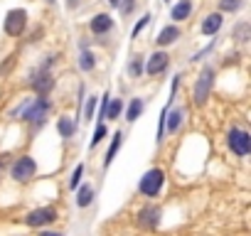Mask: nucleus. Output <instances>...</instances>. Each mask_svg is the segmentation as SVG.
Wrapping results in <instances>:
<instances>
[{
	"mask_svg": "<svg viewBox=\"0 0 251 236\" xmlns=\"http://www.w3.org/2000/svg\"><path fill=\"white\" fill-rule=\"evenodd\" d=\"M50 98H47V94H37V98H32L30 103H25L23 108H18V111H13V116H18V113H23V121H27L30 126H35V128H40L45 121H47V113H50Z\"/></svg>",
	"mask_w": 251,
	"mask_h": 236,
	"instance_id": "1",
	"label": "nucleus"
},
{
	"mask_svg": "<svg viewBox=\"0 0 251 236\" xmlns=\"http://www.w3.org/2000/svg\"><path fill=\"white\" fill-rule=\"evenodd\" d=\"M57 59L54 57H47L45 59V64L40 67V69H35L32 71V81H30V86L37 91V94H50L52 91V86H54V76H52V64H54Z\"/></svg>",
	"mask_w": 251,
	"mask_h": 236,
	"instance_id": "2",
	"label": "nucleus"
},
{
	"mask_svg": "<svg viewBox=\"0 0 251 236\" xmlns=\"http://www.w3.org/2000/svg\"><path fill=\"white\" fill-rule=\"evenodd\" d=\"M163 182H165V172H163L160 167H153V170H148V172L141 177L138 192H141L143 197H158L160 189H163Z\"/></svg>",
	"mask_w": 251,
	"mask_h": 236,
	"instance_id": "3",
	"label": "nucleus"
},
{
	"mask_svg": "<svg viewBox=\"0 0 251 236\" xmlns=\"http://www.w3.org/2000/svg\"><path fill=\"white\" fill-rule=\"evenodd\" d=\"M212 86H214V67H202L200 76H197V84H195V103H204L212 94Z\"/></svg>",
	"mask_w": 251,
	"mask_h": 236,
	"instance_id": "4",
	"label": "nucleus"
},
{
	"mask_svg": "<svg viewBox=\"0 0 251 236\" xmlns=\"http://www.w3.org/2000/svg\"><path fill=\"white\" fill-rule=\"evenodd\" d=\"M226 145L231 148L234 155L246 158L249 150H251V136H249L246 131H241V128H231V131L226 133Z\"/></svg>",
	"mask_w": 251,
	"mask_h": 236,
	"instance_id": "5",
	"label": "nucleus"
},
{
	"mask_svg": "<svg viewBox=\"0 0 251 236\" xmlns=\"http://www.w3.org/2000/svg\"><path fill=\"white\" fill-rule=\"evenodd\" d=\"M35 172H37V163H35V158H30V155L18 158L15 165L10 167V175H13L15 182H30V180L35 177Z\"/></svg>",
	"mask_w": 251,
	"mask_h": 236,
	"instance_id": "6",
	"label": "nucleus"
},
{
	"mask_svg": "<svg viewBox=\"0 0 251 236\" xmlns=\"http://www.w3.org/2000/svg\"><path fill=\"white\" fill-rule=\"evenodd\" d=\"M25 25H27V13H25L23 8H15V10H10V13L5 15L3 30H5L8 37H20V35L25 32Z\"/></svg>",
	"mask_w": 251,
	"mask_h": 236,
	"instance_id": "7",
	"label": "nucleus"
},
{
	"mask_svg": "<svg viewBox=\"0 0 251 236\" xmlns=\"http://www.w3.org/2000/svg\"><path fill=\"white\" fill-rule=\"evenodd\" d=\"M160 221H163V212H160V207L148 204V207H143V209L138 212V226H141V229L153 231V229L160 226Z\"/></svg>",
	"mask_w": 251,
	"mask_h": 236,
	"instance_id": "8",
	"label": "nucleus"
},
{
	"mask_svg": "<svg viewBox=\"0 0 251 236\" xmlns=\"http://www.w3.org/2000/svg\"><path fill=\"white\" fill-rule=\"evenodd\" d=\"M57 219V212L52 209V207H42V209H32L27 216H25V224L27 226H35V229H40V226H47V224H52Z\"/></svg>",
	"mask_w": 251,
	"mask_h": 236,
	"instance_id": "9",
	"label": "nucleus"
},
{
	"mask_svg": "<svg viewBox=\"0 0 251 236\" xmlns=\"http://www.w3.org/2000/svg\"><path fill=\"white\" fill-rule=\"evenodd\" d=\"M168 64H170V57H168L165 52H155V54L148 59V67H146V71H148L151 76H155V74H163V71L168 69Z\"/></svg>",
	"mask_w": 251,
	"mask_h": 236,
	"instance_id": "10",
	"label": "nucleus"
},
{
	"mask_svg": "<svg viewBox=\"0 0 251 236\" xmlns=\"http://www.w3.org/2000/svg\"><path fill=\"white\" fill-rule=\"evenodd\" d=\"M192 15V0H177L170 10V20L180 23V20H187Z\"/></svg>",
	"mask_w": 251,
	"mask_h": 236,
	"instance_id": "11",
	"label": "nucleus"
},
{
	"mask_svg": "<svg viewBox=\"0 0 251 236\" xmlns=\"http://www.w3.org/2000/svg\"><path fill=\"white\" fill-rule=\"evenodd\" d=\"M91 32L94 35H106L111 27H113V18L111 15H106V13H101V15H96L94 20H91Z\"/></svg>",
	"mask_w": 251,
	"mask_h": 236,
	"instance_id": "12",
	"label": "nucleus"
},
{
	"mask_svg": "<svg viewBox=\"0 0 251 236\" xmlns=\"http://www.w3.org/2000/svg\"><path fill=\"white\" fill-rule=\"evenodd\" d=\"M180 40V27L177 25H165L163 30H160V35H158V45L160 47H168V45H173V42H177Z\"/></svg>",
	"mask_w": 251,
	"mask_h": 236,
	"instance_id": "13",
	"label": "nucleus"
},
{
	"mask_svg": "<svg viewBox=\"0 0 251 236\" xmlns=\"http://www.w3.org/2000/svg\"><path fill=\"white\" fill-rule=\"evenodd\" d=\"M180 123H182V108H168L165 111V133H177V128H180Z\"/></svg>",
	"mask_w": 251,
	"mask_h": 236,
	"instance_id": "14",
	"label": "nucleus"
},
{
	"mask_svg": "<svg viewBox=\"0 0 251 236\" xmlns=\"http://www.w3.org/2000/svg\"><path fill=\"white\" fill-rule=\"evenodd\" d=\"M121 143H123V133H121V131H116V136H113V141H111V145H108V150H106V158H103V170H108V167H111L113 158H116V155H118V150H121Z\"/></svg>",
	"mask_w": 251,
	"mask_h": 236,
	"instance_id": "15",
	"label": "nucleus"
},
{
	"mask_svg": "<svg viewBox=\"0 0 251 236\" xmlns=\"http://www.w3.org/2000/svg\"><path fill=\"white\" fill-rule=\"evenodd\" d=\"M222 13H212V15H207L204 18V23H202V35H217L219 32V27H222Z\"/></svg>",
	"mask_w": 251,
	"mask_h": 236,
	"instance_id": "16",
	"label": "nucleus"
},
{
	"mask_svg": "<svg viewBox=\"0 0 251 236\" xmlns=\"http://www.w3.org/2000/svg\"><path fill=\"white\" fill-rule=\"evenodd\" d=\"M143 108H146V101H143V98H133V101L128 103V108H126V121L136 123L138 118H141V113H143Z\"/></svg>",
	"mask_w": 251,
	"mask_h": 236,
	"instance_id": "17",
	"label": "nucleus"
},
{
	"mask_svg": "<svg viewBox=\"0 0 251 236\" xmlns=\"http://www.w3.org/2000/svg\"><path fill=\"white\" fill-rule=\"evenodd\" d=\"M57 131H59L62 138H72L76 133V121H74V118H69V116H62L59 121H57Z\"/></svg>",
	"mask_w": 251,
	"mask_h": 236,
	"instance_id": "18",
	"label": "nucleus"
},
{
	"mask_svg": "<svg viewBox=\"0 0 251 236\" xmlns=\"http://www.w3.org/2000/svg\"><path fill=\"white\" fill-rule=\"evenodd\" d=\"M121 111H123V101L121 98H108V106H106V116H103V121H116V118L121 116Z\"/></svg>",
	"mask_w": 251,
	"mask_h": 236,
	"instance_id": "19",
	"label": "nucleus"
},
{
	"mask_svg": "<svg viewBox=\"0 0 251 236\" xmlns=\"http://www.w3.org/2000/svg\"><path fill=\"white\" fill-rule=\"evenodd\" d=\"M94 202V187L91 185H81L79 192H76V204L79 207H89Z\"/></svg>",
	"mask_w": 251,
	"mask_h": 236,
	"instance_id": "20",
	"label": "nucleus"
},
{
	"mask_svg": "<svg viewBox=\"0 0 251 236\" xmlns=\"http://www.w3.org/2000/svg\"><path fill=\"white\" fill-rule=\"evenodd\" d=\"M94 67H96L94 54H91L89 49H84V52H81V57H79V69H81V71H91Z\"/></svg>",
	"mask_w": 251,
	"mask_h": 236,
	"instance_id": "21",
	"label": "nucleus"
},
{
	"mask_svg": "<svg viewBox=\"0 0 251 236\" xmlns=\"http://www.w3.org/2000/svg\"><path fill=\"white\" fill-rule=\"evenodd\" d=\"M241 5H244V0H219L222 13H236V10H241Z\"/></svg>",
	"mask_w": 251,
	"mask_h": 236,
	"instance_id": "22",
	"label": "nucleus"
},
{
	"mask_svg": "<svg viewBox=\"0 0 251 236\" xmlns=\"http://www.w3.org/2000/svg\"><path fill=\"white\" fill-rule=\"evenodd\" d=\"M96 106H99V98H96V96H89V98H86V106H84V121H94Z\"/></svg>",
	"mask_w": 251,
	"mask_h": 236,
	"instance_id": "23",
	"label": "nucleus"
},
{
	"mask_svg": "<svg viewBox=\"0 0 251 236\" xmlns=\"http://www.w3.org/2000/svg\"><path fill=\"white\" fill-rule=\"evenodd\" d=\"M106 133H108V128H106L103 123H99V126H96V131H94V138H91V143H89V148L94 150V148H96V145H99V143H101V141L106 138Z\"/></svg>",
	"mask_w": 251,
	"mask_h": 236,
	"instance_id": "24",
	"label": "nucleus"
},
{
	"mask_svg": "<svg viewBox=\"0 0 251 236\" xmlns=\"http://www.w3.org/2000/svg\"><path fill=\"white\" fill-rule=\"evenodd\" d=\"M81 175H84V165L79 163V165L74 167V172H72V177H69V189H76V187L81 185Z\"/></svg>",
	"mask_w": 251,
	"mask_h": 236,
	"instance_id": "25",
	"label": "nucleus"
},
{
	"mask_svg": "<svg viewBox=\"0 0 251 236\" xmlns=\"http://www.w3.org/2000/svg\"><path fill=\"white\" fill-rule=\"evenodd\" d=\"M128 71H131V76H141L143 74V57H133V62L128 64Z\"/></svg>",
	"mask_w": 251,
	"mask_h": 236,
	"instance_id": "26",
	"label": "nucleus"
},
{
	"mask_svg": "<svg viewBox=\"0 0 251 236\" xmlns=\"http://www.w3.org/2000/svg\"><path fill=\"white\" fill-rule=\"evenodd\" d=\"M133 8H136V0H121V3H118V10H121V15H128Z\"/></svg>",
	"mask_w": 251,
	"mask_h": 236,
	"instance_id": "27",
	"label": "nucleus"
},
{
	"mask_svg": "<svg viewBox=\"0 0 251 236\" xmlns=\"http://www.w3.org/2000/svg\"><path fill=\"white\" fill-rule=\"evenodd\" d=\"M108 98H111V94H103L101 96V101H99V121H103V116H106V106H108Z\"/></svg>",
	"mask_w": 251,
	"mask_h": 236,
	"instance_id": "28",
	"label": "nucleus"
},
{
	"mask_svg": "<svg viewBox=\"0 0 251 236\" xmlns=\"http://www.w3.org/2000/svg\"><path fill=\"white\" fill-rule=\"evenodd\" d=\"M151 20H153V18H151V15H143V18H141V20H138V25H136V27H133V32H131V37H138V35H141V30H143V27H146V25H148V23H151Z\"/></svg>",
	"mask_w": 251,
	"mask_h": 236,
	"instance_id": "29",
	"label": "nucleus"
},
{
	"mask_svg": "<svg viewBox=\"0 0 251 236\" xmlns=\"http://www.w3.org/2000/svg\"><path fill=\"white\" fill-rule=\"evenodd\" d=\"M212 47H214V40H212V42H209V45H207V47H204V49H202V52H197V54H195V57H192V62H200V59H202V57H204V54H207V52H212Z\"/></svg>",
	"mask_w": 251,
	"mask_h": 236,
	"instance_id": "30",
	"label": "nucleus"
},
{
	"mask_svg": "<svg viewBox=\"0 0 251 236\" xmlns=\"http://www.w3.org/2000/svg\"><path fill=\"white\" fill-rule=\"evenodd\" d=\"M118 3H121V0H108V5H111V8H118Z\"/></svg>",
	"mask_w": 251,
	"mask_h": 236,
	"instance_id": "31",
	"label": "nucleus"
}]
</instances>
